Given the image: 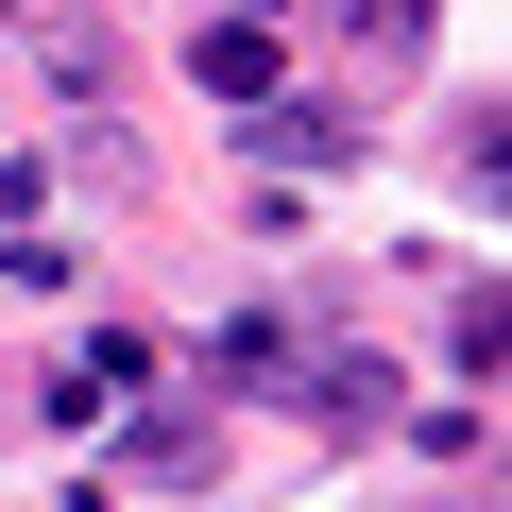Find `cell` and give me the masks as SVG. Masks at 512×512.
<instances>
[{
  "instance_id": "obj_4",
  "label": "cell",
  "mask_w": 512,
  "mask_h": 512,
  "mask_svg": "<svg viewBox=\"0 0 512 512\" xmlns=\"http://www.w3.org/2000/svg\"><path fill=\"white\" fill-rule=\"evenodd\" d=\"M342 18H359L376 52H427V18H444V0H342Z\"/></svg>"
},
{
  "instance_id": "obj_2",
  "label": "cell",
  "mask_w": 512,
  "mask_h": 512,
  "mask_svg": "<svg viewBox=\"0 0 512 512\" xmlns=\"http://www.w3.org/2000/svg\"><path fill=\"white\" fill-rule=\"evenodd\" d=\"M308 359H325V342H308V308H239V325L205 342V376H222V393H308Z\"/></svg>"
},
{
  "instance_id": "obj_5",
  "label": "cell",
  "mask_w": 512,
  "mask_h": 512,
  "mask_svg": "<svg viewBox=\"0 0 512 512\" xmlns=\"http://www.w3.org/2000/svg\"><path fill=\"white\" fill-rule=\"evenodd\" d=\"M0 18H18V0H0Z\"/></svg>"
},
{
  "instance_id": "obj_1",
  "label": "cell",
  "mask_w": 512,
  "mask_h": 512,
  "mask_svg": "<svg viewBox=\"0 0 512 512\" xmlns=\"http://www.w3.org/2000/svg\"><path fill=\"white\" fill-rule=\"evenodd\" d=\"M120 478H154V495H205V478H222V410H188V393H154V376H137Z\"/></svg>"
},
{
  "instance_id": "obj_3",
  "label": "cell",
  "mask_w": 512,
  "mask_h": 512,
  "mask_svg": "<svg viewBox=\"0 0 512 512\" xmlns=\"http://www.w3.org/2000/svg\"><path fill=\"white\" fill-rule=\"evenodd\" d=\"M188 69H205V103H256V86H274V35H256V18H205Z\"/></svg>"
}]
</instances>
